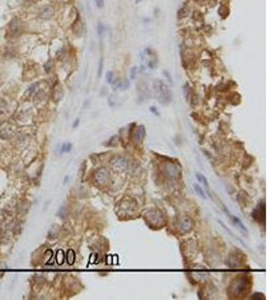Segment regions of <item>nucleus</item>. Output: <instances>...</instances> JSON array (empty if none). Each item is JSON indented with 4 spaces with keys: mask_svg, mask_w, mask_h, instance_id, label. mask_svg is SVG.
Instances as JSON below:
<instances>
[{
    "mask_svg": "<svg viewBox=\"0 0 267 300\" xmlns=\"http://www.w3.org/2000/svg\"><path fill=\"white\" fill-rule=\"evenodd\" d=\"M153 89H154L155 95L158 101L161 104H168L172 100V93H171L168 85L163 80L156 79L153 83Z\"/></svg>",
    "mask_w": 267,
    "mask_h": 300,
    "instance_id": "nucleus-1",
    "label": "nucleus"
},
{
    "mask_svg": "<svg viewBox=\"0 0 267 300\" xmlns=\"http://www.w3.org/2000/svg\"><path fill=\"white\" fill-rule=\"evenodd\" d=\"M108 179V172L105 168L98 169L94 174V180L97 184H104Z\"/></svg>",
    "mask_w": 267,
    "mask_h": 300,
    "instance_id": "nucleus-2",
    "label": "nucleus"
},
{
    "mask_svg": "<svg viewBox=\"0 0 267 300\" xmlns=\"http://www.w3.org/2000/svg\"><path fill=\"white\" fill-rule=\"evenodd\" d=\"M224 210H225V212H226V214H228V215H229V218L231 219V221L233 222V224L235 225L236 227H238L239 229L242 231V233H245V234H247V232H248V229H247V228L245 227V225L242 223V222H241V220H240V219H239L238 217H236V216H234V215H232V214H230V213H229V211H228V210H226L225 208H224Z\"/></svg>",
    "mask_w": 267,
    "mask_h": 300,
    "instance_id": "nucleus-3",
    "label": "nucleus"
},
{
    "mask_svg": "<svg viewBox=\"0 0 267 300\" xmlns=\"http://www.w3.org/2000/svg\"><path fill=\"white\" fill-rule=\"evenodd\" d=\"M189 14H190V6L187 3L182 5L178 9V11H177V17H178V19H185V18H187L189 16Z\"/></svg>",
    "mask_w": 267,
    "mask_h": 300,
    "instance_id": "nucleus-4",
    "label": "nucleus"
},
{
    "mask_svg": "<svg viewBox=\"0 0 267 300\" xmlns=\"http://www.w3.org/2000/svg\"><path fill=\"white\" fill-rule=\"evenodd\" d=\"M54 15V9L51 6H45L40 10V17L42 19H50Z\"/></svg>",
    "mask_w": 267,
    "mask_h": 300,
    "instance_id": "nucleus-5",
    "label": "nucleus"
},
{
    "mask_svg": "<svg viewBox=\"0 0 267 300\" xmlns=\"http://www.w3.org/2000/svg\"><path fill=\"white\" fill-rule=\"evenodd\" d=\"M73 27H74V33H76L78 36H81L83 34V24H82V21L79 17H77V19H75L74 23H73Z\"/></svg>",
    "mask_w": 267,
    "mask_h": 300,
    "instance_id": "nucleus-6",
    "label": "nucleus"
},
{
    "mask_svg": "<svg viewBox=\"0 0 267 300\" xmlns=\"http://www.w3.org/2000/svg\"><path fill=\"white\" fill-rule=\"evenodd\" d=\"M193 188H194V190H195V192H196L197 195H199V196L201 198H203V199H207L205 191L203 190V188L201 187L199 184H197V183H194V184H193Z\"/></svg>",
    "mask_w": 267,
    "mask_h": 300,
    "instance_id": "nucleus-7",
    "label": "nucleus"
},
{
    "mask_svg": "<svg viewBox=\"0 0 267 300\" xmlns=\"http://www.w3.org/2000/svg\"><path fill=\"white\" fill-rule=\"evenodd\" d=\"M144 135H145V129H144L143 126H140V128L138 129L134 135L135 139H136V142H140V141L143 139Z\"/></svg>",
    "mask_w": 267,
    "mask_h": 300,
    "instance_id": "nucleus-8",
    "label": "nucleus"
},
{
    "mask_svg": "<svg viewBox=\"0 0 267 300\" xmlns=\"http://www.w3.org/2000/svg\"><path fill=\"white\" fill-rule=\"evenodd\" d=\"M183 226H185L184 228H183V231H187V230H189L191 228L192 222H191V220L188 217H185L184 219H182L181 225H180V228H182Z\"/></svg>",
    "mask_w": 267,
    "mask_h": 300,
    "instance_id": "nucleus-9",
    "label": "nucleus"
},
{
    "mask_svg": "<svg viewBox=\"0 0 267 300\" xmlns=\"http://www.w3.org/2000/svg\"><path fill=\"white\" fill-rule=\"evenodd\" d=\"M228 13H229V11H228V7H227V6H225L224 4H221L220 6H219V8H218V14L220 15L222 18H226Z\"/></svg>",
    "mask_w": 267,
    "mask_h": 300,
    "instance_id": "nucleus-10",
    "label": "nucleus"
},
{
    "mask_svg": "<svg viewBox=\"0 0 267 300\" xmlns=\"http://www.w3.org/2000/svg\"><path fill=\"white\" fill-rule=\"evenodd\" d=\"M196 178L198 179V181L202 183V184L205 186V187H208V186H209L208 180H207V178L203 175V174H201L199 172H196Z\"/></svg>",
    "mask_w": 267,
    "mask_h": 300,
    "instance_id": "nucleus-11",
    "label": "nucleus"
},
{
    "mask_svg": "<svg viewBox=\"0 0 267 300\" xmlns=\"http://www.w3.org/2000/svg\"><path fill=\"white\" fill-rule=\"evenodd\" d=\"M105 30H106V28H105V25L103 23L101 22V21H98V23H97V34L99 37H102L103 36V34L105 33Z\"/></svg>",
    "mask_w": 267,
    "mask_h": 300,
    "instance_id": "nucleus-12",
    "label": "nucleus"
},
{
    "mask_svg": "<svg viewBox=\"0 0 267 300\" xmlns=\"http://www.w3.org/2000/svg\"><path fill=\"white\" fill-rule=\"evenodd\" d=\"M75 261V253L72 249H69L67 252V262L69 265H72Z\"/></svg>",
    "mask_w": 267,
    "mask_h": 300,
    "instance_id": "nucleus-13",
    "label": "nucleus"
},
{
    "mask_svg": "<svg viewBox=\"0 0 267 300\" xmlns=\"http://www.w3.org/2000/svg\"><path fill=\"white\" fill-rule=\"evenodd\" d=\"M104 67V57H101L100 60L98 62V69H97V78H100L102 75V71H103Z\"/></svg>",
    "mask_w": 267,
    "mask_h": 300,
    "instance_id": "nucleus-14",
    "label": "nucleus"
},
{
    "mask_svg": "<svg viewBox=\"0 0 267 300\" xmlns=\"http://www.w3.org/2000/svg\"><path fill=\"white\" fill-rule=\"evenodd\" d=\"M137 74H138V67L137 66H133V67L130 69V75H129L130 80H134L137 76Z\"/></svg>",
    "mask_w": 267,
    "mask_h": 300,
    "instance_id": "nucleus-15",
    "label": "nucleus"
},
{
    "mask_svg": "<svg viewBox=\"0 0 267 300\" xmlns=\"http://www.w3.org/2000/svg\"><path fill=\"white\" fill-rule=\"evenodd\" d=\"M193 18H194V20H196V21H202L203 20L202 12L199 10H195L193 12Z\"/></svg>",
    "mask_w": 267,
    "mask_h": 300,
    "instance_id": "nucleus-16",
    "label": "nucleus"
},
{
    "mask_svg": "<svg viewBox=\"0 0 267 300\" xmlns=\"http://www.w3.org/2000/svg\"><path fill=\"white\" fill-rule=\"evenodd\" d=\"M130 86V83H129V80L128 79H124L122 81H120V85H119V88H121L122 90H127Z\"/></svg>",
    "mask_w": 267,
    "mask_h": 300,
    "instance_id": "nucleus-17",
    "label": "nucleus"
},
{
    "mask_svg": "<svg viewBox=\"0 0 267 300\" xmlns=\"http://www.w3.org/2000/svg\"><path fill=\"white\" fill-rule=\"evenodd\" d=\"M106 81H107V83H109L111 84L112 83V81L114 80V78H115V76H114V72L113 71H108L107 73H106Z\"/></svg>",
    "mask_w": 267,
    "mask_h": 300,
    "instance_id": "nucleus-18",
    "label": "nucleus"
},
{
    "mask_svg": "<svg viewBox=\"0 0 267 300\" xmlns=\"http://www.w3.org/2000/svg\"><path fill=\"white\" fill-rule=\"evenodd\" d=\"M183 91H184V96H185V99L187 100L189 98V95H190V87H189V83L186 82L184 87H183Z\"/></svg>",
    "mask_w": 267,
    "mask_h": 300,
    "instance_id": "nucleus-19",
    "label": "nucleus"
},
{
    "mask_svg": "<svg viewBox=\"0 0 267 300\" xmlns=\"http://www.w3.org/2000/svg\"><path fill=\"white\" fill-rule=\"evenodd\" d=\"M63 259H64V257H63V251L58 250L57 251V262H58L59 264H62Z\"/></svg>",
    "mask_w": 267,
    "mask_h": 300,
    "instance_id": "nucleus-20",
    "label": "nucleus"
},
{
    "mask_svg": "<svg viewBox=\"0 0 267 300\" xmlns=\"http://www.w3.org/2000/svg\"><path fill=\"white\" fill-rule=\"evenodd\" d=\"M71 147H72V145H71L70 143H65V144H63L62 149H61V152H69V151H70V149H71Z\"/></svg>",
    "mask_w": 267,
    "mask_h": 300,
    "instance_id": "nucleus-21",
    "label": "nucleus"
},
{
    "mask_svg": "<svg viewBox=\"0 0 267 300\" xmlns=\"http://www.w3.org/2000/svg\"><path fill=\"white\" fill-rule=\"evenodd\" d=\"M96 7L99 9H102L104 7V0H95Z\"/></svg>",
    "mask_w": 267,
    "mask_h": 300,
    "instance_id": "nucleus-22",
    "label": "nucleus"
},
{
    "mask_svg": "<svg viewBox=\"0 0 267 300\" xmlns=\"http://www.w3.org/2000/svg\"><path fill=\"white\" fill-rule=\"evenodd\" d=\"M147 66L150 68V69H154L156 67V62H155V60H149L148 61V64H147Z\"/></svg>",
    "mask_w": 267,
    "mask_h": 300,
    "instance_id": "nucleus-23",
    "label": "nucleus"
},
{
    "mask_svg": "<svg viewBox=\"0 0 267 300\" xmlns=\"http://www.w3.org/2000/svg\"><path fill=\"white\" fill-rule=\"evenodd\" d=\"M149 110L151 111V112H152L153 114H155V115L159 116V111H158V109H157V108H156L155 106H151V107L149 108Z\"/></svg>",
    "mask_w": 267,
    "mask_h": 300,
    "instance_id": "nucleus-24",
    "label": "nucleus"
},
{
    "mask_svg": "<svg viewBox=\"0 0 267 300\" xmlns=\"http://www.w3.org/2000/svg\"><path fill=\"white\" fill-rule=\"evenodd\" d=\"M163 75H164L165 77L167 78V79H168V81H169L170 83H172V79H171V76H170L169 72H168L167 70H164V71H163Z\"/></svg>",
    "mask_w": 267,
    "mask_h": 300,
    "instance_id": "nucleus-25",
    "label": "nucleus"
},
{
    "mask_svg": "<svg viewBox=\"0 0 267 300\" xmlns=\"http://www.w3.org/2000/svg\"><path fill=\"white\" fill-rule=\"evenodd\" d=\"M145 53L147 54V55H149V56H151L152 54H153V50L151 49L150 47H147L146 49H145Z\"/></svg>",
    "mask_w": 267,
    "mask_h": 300,
    "instance_id": "nucleus-26",
    "label": "nucleus"
},
{
    "mask_svg": "<svg viewBox=\"0 0 267 300\" xmlns=\"http://www.w3.org/2000/svg\"><path fill=\"white\" fill-rule=\"evenodd\" d=\"M141 1H142V0H135V2H136V3H139Z\"/></svg>",
    "mask_w": 267,
    "mask_h": 300,
    "instance_id": "nucleus-27",
    "label": "nucleus"
}]
</instances>
